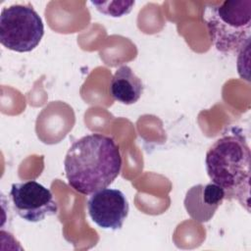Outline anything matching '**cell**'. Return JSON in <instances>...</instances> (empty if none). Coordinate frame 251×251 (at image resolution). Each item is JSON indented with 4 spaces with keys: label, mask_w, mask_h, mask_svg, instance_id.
Instances as JSON below:
<instances>
[{
    "label": "cell",
    "mask_w": 251,
    "mask_h": 251,
    "mask_svg": "<svg viewBox=\"0 0 251 251\" xmlns=\"http://www.w3.org/2000/svg\"><path fill=\"white\" fill-rule=\"evenodd\" d=\"M225 199V191L219 185L210 182L190 187L184 197L187 214L198 223L209 222Z\"/></svg>",
    "instance_id": "7"
},
{
    "label": "cell",
    "mask_w": 251,
    "mask_h": 251,
    "mask_svg": "<svg viewBox=\"0 0 251 251\" xmlns=\"http://www.w3.org/2000/svg\"><path fill=\"white\" fill-rule=\"evenodd\" d=\"M91 4L102 14L119 18L131 11L134 1H91Z\"/></svg>",
    "instance_id": "9"
},
{
    "label": "cell",
    "mask_w": 251,
    "mask_h": 251,
    "mask_svg": "<svg viewBox=\"0 0 251 251\" xmlns=\"http://www.w3.org/2000/svg\"><path fill=\"white\" fill-rule=\"evenodd\" d=\"M128 202L119 189L104 188L91 194L87 211L91 220L103 229L122 228L128 215Z\"/></svg>",
    "instance_id": "6"
},
{
    "label": "cell",
    "mask_w": 251,
    "mask_h": 251,
    "mask_svg": "<svg viewBox=\"0 0 251 251\" xmlns=\"http://www.w3.org/2000/svg\"><path fill=\"white\" fill-rule=\"evenodd\" d=\"M44 35V25L38 13L29 5L3 8L0 15V42L19 53L32 51Z\"/></svg>",
    "instance_id": "4"
},
{
    "label": "cell",
    "mask_w": 251,
    "mask_h": 251,
    "mask_svg": "<svg viewBox=\"0 0 251 251\" xmlns=\"http://www.w3.org/2000/svg\"><path fill=\"white\" fill-rule=\"evenodd\" d=\"M110 93L116 101L131 105L141 97L143 83L130 67L123 65L116 70L111 79Z\"/></svg>",
    "instance_id": "8"
},
{
    "label": "cell",
    "mask_w": 251,
    "mask_h": 251,
    "mask_svg": "<svg viewBox=\"0 0 251 251\" xmlns=\"http://www.w3.org/2000/svg\"><path fill=\"white\" fill-rule=\"evenodd\" d=\"M250 159L246 138L232 133L217 139L208 149L205 165L211 181L225 191V198L234 199L250 213Z\"/></svg>",
    "instance_id": "2"
},
{
    "label": "cell",
    "mask_w": 251,
    "mask_h": 251,
    "mask_svg": "<svg viewBox=\"0 0 251 251\" xmlns=\"http://www.w3.org/2000/svg\"><path fill=\"white\" fill-rule=\"evenodd\" d=\"M10 198L16 214L29 223L41 222L58 212L52 192L35 180L13 183Z\"/></svg>",
    "instance_id": "5"
},
{
    "label": "cell",
    "mask_w": 251,
    "mask_h": 251,
    "mask_svg": "<svg viewBox=\"0 0 251 251\" xmlns=\"http://www.w3.org/2000/svg\"><path fill=\"white\" fill-rule=\"evenodd\" d=\"M204 21L216 49L222 53L238 52L249 44L251 0H226L205 8Z\"/></svg>",
    "instance_id": "3"
},
{
    "label": "cell",
    "mask_w": 251,
    "mask_h": 251,
    "mask_svg": "<svg viewBox=\"0 0 251 251\" xmlns=\"http://www.w3.org/2000/svg\"><path fill=\"white\" fill-rule=\"evenodd\" d=\"M64 168L68 184L80 194L91 195L107 188L120 175V148L108 135L86 134L71 145Z\"/></svg>",
    "instance_id": "1"
}]
</instances>
